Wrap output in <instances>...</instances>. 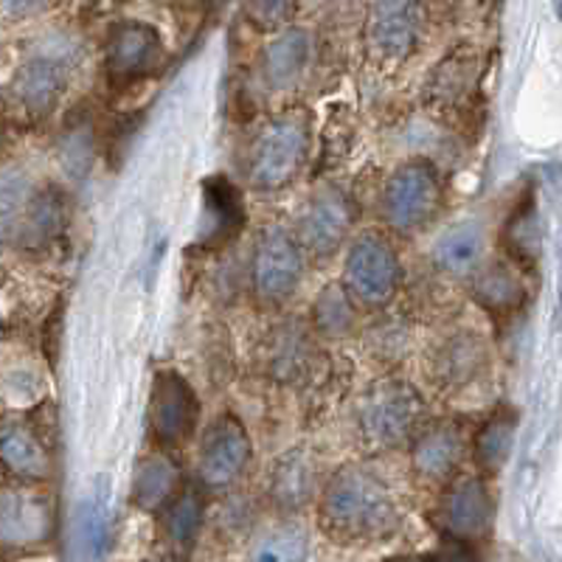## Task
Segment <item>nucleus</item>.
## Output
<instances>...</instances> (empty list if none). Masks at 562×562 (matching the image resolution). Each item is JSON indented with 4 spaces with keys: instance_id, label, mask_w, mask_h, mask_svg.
<instances>
[{
    "instance_id": "nucleus-15",
    "label": "nucleus",
    "mask_w": 562,
    "mask_h": 562,
    "mask_svg": "<svg viewBox=\"0 0 562 562\" xmlns=\"http://www.w3.org/2000/svg\"><path fill=\"white\" fill-rule=\"evenodd\" d=\"M490 369V344L473 329L450 333L430 349L428 378L445 394H459Z\"/></svg>"
},
{
    "instance_id": "nucleus-20",
    "label": "nucleus",
    "mask_w": 562,
    "mask_h": 562,
    "mask_svg": "<svg viewBox=\"0 0 562 562\" xmlns=\"http://www.w3.org/2000/svg\"><path fill=\"white\" fill-rule=\"evenodd\" d=\"M321 464L307 448H290L273 461L268 475V498L284 515L307 509L321 492Z\"/></svg>"
},
{
    "instance_id": "nucleus-12",
    "label": "nucleus",
    "mask_w": 562,
    "mask_h": 562,
    "mask_svg": "<svg viewBox=\"0 0 562 562\" xmlns=\"http://www.w3.org/2000/svg\"><path fill=\"white\" fill-rule=\"evenodd\" d=\"M355 220H358V211H355L349 194L338 186H321L299 211L293 237L304 256L310 254L326 259V256L338 254L340 245L349 243Z\"/></svg>"
},
{
    "instance_id": "nucleus-21",
    "label": "nucleus",
    "mask_w": 562,
    "mask_h": 562,
    "mask_svg": "<svg viewBox=\"0 0 562 562\" xmlns=\"http://www.w3.org/2000/svg\"><path fill=\"white\" fill-rule=\"evenodd\" d=\"M315 40L313 32L301 26H288L284 32L273 34L270 43L259 54V77L268 90H290L307 77L313 65Z\"/></svg>"
},
{
    "instance_id": "nucleus-18",
    "label": "nucleus",
    "mask_w": 562,
    "mask_h": 562,
    "mask_svg": "<svg viewBox=\"0 0 562 562\" xmlns=\"http://www.w3.org/2000/svg\"><path fill=\"white\" fill-rule=\"evenodd\" d=\"M65 85H68V65L59 57L40 54L20 65L9 82V97H12L14 108L26 113L29 119H45L57 110Z\"/></svg>"
},
{
    "instance_id": "nucleus-3",
    "label": "nucleus",
    "mask_w": 562,
    "mask_h": 562,
    "mask_svg": "<svg viewBox=\"0 0 562 562\" xmlns=\"http://www.w3.org/2000/svg\"><path fill=\"white\" fill-rule=\"evenodd\" d=\"M313 119L304 108H290L256 130L245 149L243 178L254 192L288 189L310 160Z\"/></svg>"
},
{
    "instance_id": "nucleus-2",
    "label": "nucleus",
    "mask_w": 562,
    "mask_h": 562,
    "mask_svg": "<svg viewBox=\"0 0 562 562\" xmlns=\"http://www.w3.org/2000/svg\"><path fill=\"white\" fill-rule=\"evenodd\" d=\"M355 430L374 453L411 445L428 422V400L411 380L385 374L371 380L355 400Z\"/></svg>"
},
{
    "instance_id": "nucleus-31",
    "label": "nucleus",
    "mask_w": 562,
    "mask_h": 562,
    "mask_svg": "<svg viewBox=\"0 0 562 562\" xmlns=\"http://www.w3.org/2000/svg\"><path fill=\"white\" fill-rule=\"evenodd\" d=\"M310 535L301 524H279L250 543L248 562H307Z\"/></svg>"
},
{
    "instance_id": "nucleus-11",
    "label": "nucleus",
    "mask_w": 562,
    "mask_h": 562,
    "mask_svg": "<svg viewBox=\"0 0 562 562\" xmlns=\"http://www.w3.org/2000/svg\"><path fill=\"white\" fill-rule=\"evenodd\" d=\"M425 37V9L419 3H371L366 9L363 45L371 63L400 65L419 52Z\"/></svg>"
},
{
    "instance_id": "nucleus-23",
    "label": "nucleus",
    "mask_w": 562,
    "mask_h": 562,
    "mask_svg": "<svg viewBox=\"0 0 562 562\" xmlns=\"http://www.w3.org/2000/svg\"><path fill=\"white\" fill-rule=\"evenodd\" d=\"M430 262L441 276L470 279L486 262V231L475 220L448 225L430 248Z\"/></svg>"
},
{
    "instance_id": "nucleus-7",
    "label": "nucleus",
    "mask_w": 562,
    "mask_h": 562,
    "mask_svg": "<svg viewBox=\"0 0 562 562\" xmlns=\"http://www.w3.org/2000/svg\"><path fill=\"white\" fill-rule=\"evenodd\" d=\"M254 441L243 419L234 414H220L205 425L198 445V484L203 492H228L245 479Z\"/></svg>"
},
{
    "instance_id": "nucleus-13",
    "label": "nucleus",
    "mask_w": 562,
    "mask_h": 562,
    "mask_svg": "<svg viewBox=\"0 0 562 562\" xmlns=\"http://www.w3.org/2000/svg\"><path fill=\"white\" fill-rule=\"evenodd\" d=\"M167 59V45L158 29L144 20L115 23L104 43V65L113 82L133 85L153 77Z\"/></svg>"
},
{
    "instance_id": "nucleus-36",
    "label": "nucleus",
    "mask_w": 562,
    "mask_h": 562,
    "mask_svg": "<svg viewBox=\"0 0 562 562\" xmlns=\"http://www.w3.org/2000/svg\"><path fill=\"white\" fill-rule=\"evenodd\" d=\"M0 144H3V124H0Z\"/></svg>"
},
{
    "instance_id": "nucleus-5",
    "label": "nucleus",
    "mask_w": 562,
    "mask_h": 562,
    "mask_svg": "<svg viewBox=\"0 0 562 562\" xmlns=\"http://www.w3.org/2000/svg\"><path fill=\"white\" fill-rule=\"evenodd\" d=\"M346 293L360 310H385L403 288V262L394 243L380 231H363L344 256Z\"/></svg>"
},
{
    "instance_id": "nucleus-8",
    "label": "nucleus",
    "mask_w": 562,
    "mask_h": 562,
    "mask_svg": "<svg viewBox=\"0 0 562 562\" xmlns=\"http://www.w3.org/2000/svg\"><path fill=\"white\" fill-rule=\"evenodd\" d=\"M304 262L307 256L295 243L293 231L270 225L259 234L250 256V288L256 301L265 307H281L288 304L301 288L304 279Z\"/></svg>"
},
{
    "instance_id": "nucleus-19",
    "label": "nucleus",
    "mask_w": 562,
    "mask_h": 562,
    "mask_svg": "<svg viewBox=\"0 0 562 562\" xmlns=\"http://www.w3.org/2000/svg\"><path fill=\"white\" fill-rule=\"evenodd\" d=\"M479 52L470 45H459L445 54L425 79V102L441 113L464 110L479 90Z\"/></svg>"
},
{
    "instance_id": "nucleus-17",
    "label": "nucleus",
    "mask_w": 562,
    "mask_h": 562,
    "mask_svg": "<svg viewBox=\"0 0 562 562\" xmlns=\"http://www.w3.org/2000/svg\"><path fill=\"white\" fill-rule=\"evenodd\" d=\"M321 346L307 321H284L270 333L265 363L268 374L281 385L307 383L318 369Z\"/></svg>"
},
{
    "instance_id": "nucleus-26",
    "label": "nucleus",
    "mask_w": 562,
    "mask_h": 562,
    "mask_svg": "<svg viewBox=\"0 0 562 562\" xmlns=\"http://www.w3.org/2000/svg\"><path fill=\"white\" fill-rule=\"evenodd\" d=\"M515 434H518V414L509 405L492 411L473 430L470 453H473V461L481 473H498L501 467L506 464L512 448H515Z\"/></svg>"
},
{
    "instance_id": "nucleus-27",
    "label": "nucleus",
    "mask_w": 562,
    "mask_h": 562,
    "mask_svg": "<svg viewBox=\"0 0 562 562\" xmlns=\"http://www.w3.org/2000/svg\"><path fill=\"white\" fill-rule=\"evenodd\" d=\"M470 295L490 313H515L524 304V279L509 262H484L470 276Z\"/></svg>"
},
{
    "instance_id": "nucleus-29",
    "label": "nucleus",
    "mask_w": 562,
    "mask_h": 562,
    "mask_svg": "<svg viewBox=\"0 0 562 562\" xmlns=\"http://www.w3.org/2000/svg\"><path fill=\"white\" fill-rule=\"evenodd\" d=\"M205 524V498L200 486H183L178 498L160 512V531L169 549L189 551Z\"/></svg>"
},
{
    "instance_id": "nucleus-9",
    "label": "nucleus",
    "mask_w": 562,
    "mask_h": 562,
    "mask_svg": "<svg viewBox=\"0 0 562 562\" xmlns=\"http://www.w3.org/2000/svg\"><path fill=\"white\" fill-rule=\"evenodd\" d=\"M495 518V501L481 475H459L439 492L430 524L445 540L470 543L490 535Z\"/></svg>"
},
{
    "instance_id": "nucleus-1",
    "label": "nucleus",
    "mask_w": 562,
    "mask_h": 562,
    "mask_svg": "<svg viewBox=\"0 0 562 562\" xmlns=\"http://www.w3.org/2000/svg\"><path fill=\"white\" fill-rule=\"evenodd\" d=\"M318 526L333 543L349 549L380 546L396 535L403 512L394 486L366 464L338 467L318 492Z\"/></svg>"
},
{
    "instance_id": "nucleus-22",
    "label": "nucleus",
    "mask_w": 562,
    "mask_h": 562,
    "mask_svg": "<svg viewBox=\"0 0 562 562\" xmlns=\"http://www.w3.org/2000/svg\"><path fill=\"white\" fill-rule=\"evenodd\" d=\"M203 203H200L198 243L203 248H220L237 239L245 225V203L237 186L214 175L203 183Z\"/></svg>"
},
{
    "instance_id": "nucleus-6",
    "label": "nucleus",
    "mask_w": 562,
    "mask_h": 562,
    "mask_svg": "<svg viewBox=\"0 0 562 562\" xmlns=\"http://www.w3.org/2000/svg\"><path fill=\"white\" fill-rule=\"evenodd\" d=\"M57 504L40 484H0V554H29L54 540Z\"/></svg>"
},
{
    "instance_id": "nucleus-33",
    "label": "nucleus",
    "mask_w": 562,
    "mask_h": 562,
    "mask_svg": "<svg viewBox=\"0 0 562 562\" xmlns=\"http://www.w3.org/2000/svg\"><path fill=\"white\" fill-rule=\"evenodd\" d=\"M369 346L371 355L378 360H389V358H400L408 346V333H405L400 324H378L369 329Z\"/></svg>"
},
{
    "instance_id": "nucleus-32",
    "label": "nucleus",
    "mask_w": 562,
    "mask_h": 562,
    "mask_svg": "<svg viewBox=\"0 0 562 562\" xmlns=\"http://www.w3.org/2000/svg\"><path fill=\"white\" fill-rule=\"evenodd\" d=\"M245 14H248V23H254L259 32L279 34L293 23L299 7L288 0H268V3H248Z\"/></svg>"
},
{
    "instance_id": "nucleus-10",
    "label": "nucleus",
    "mask_w": 562,
    "mask_h": 562,
    "mask_svg": "<svg viewBox=\"0 0 562 562\" xmlns=\"http://www.w3.org/2000/svg\"><path fill=\"white\" fill-rule=\"evenodd\" d=\"M149 434L164 450L186 445L200 428V396L180 371L164 369L153 378L147 405Z\"/></svg>"
},
{
    "instance_id": "nucleus-25",
    "label": "nucleus",
    "mask_w": 562,
    "mask_h": 562,
    "mask_svg": "<svg viewBox=\"0 0 562 562\" xmlns=\"http://www.w3.org/2000/svg\"><path fill=\"white\" fill-rule=\"evenodd\" d=\"M65 217H68V205H65V194L54 186H43L34 189L32 200H29L26 217L20 225L18 248L40 250L48 248L54 239L63 234Z\"/></svg>"
},
{
    "instance_id": "nucleus-16",
    "label": "nucleus",
    "mask_w": 562,
    "mask_h": 562,
    "mask_svg": "<svg viewBox=\"0 0 562 562\" xmlns=\"http://www.w3.org/2000/svg\"><path fill=\"white\" fill-rule=\"evenodd\" d=\"M52 450L23 416H0V470L18 484H40L52 479Z\"/></svg>"
},
{
    "instance_id": "nucleus-28",
    "label": "nucleus",
    "mask_w": 562,
    "mask_h": 562,
    "mask_svg": "<svg viewBox=\"0 0 562 562\" xmlns=\"http://www.w3.org/2000/svg\"><path fill=\"white\" fill-rule=\"evenodd\" d=\"M307 324L315 338H349V335L358 333L360 307L351 301V295L346 293L340 281H329L313 299Z\"/></svg>"
},
{
    "instance_id": "nucleus-30",
    "label": "nucleus",
    "mask_w": 562,
    "mask_h": 562,
    "mask_svg": "<svg viewBox=\"0 0 562 562\" xmlns=\"http://www.w3.org/2000/svg\"><path fill=\"white\" fill-rule=\"evenodd\" d=\"M34 180L26 169H0V250L18 245L20 225L26 217L29 200L34 194Z\"/></svg>"
},
{
    "instance_id": "nucleus-24",
    "label": "nucleus",
    "mask_w": 562,
    "mask_h": 562,
    "mask_svg": "<svg viewBox=\"0 0 562 562\" xmlns=\"http://www.w3.org/2000/svg\"><path fill=\"white\" fill-rule=\"evenodd\" d=\"M183 486V470L175 461V456H169L167 450H155V453H147L135 464L133 484H130V501L140 512L160 515V512L178 498V492Z\"/></svg>"
},
{
    "instance_id": "nucleus-4",
    "label": "nucleus",
    "mask_w": 562,
    "mask_h": 562,
    "mask_svg": "<svg viewBox=\"0 0 562 562\" xmlns=\"http://www.w3.org/2000/svg\"><path fill=\"white\" fill-rule=\"evenodd\" d=\"M441 203H445V183L434 160L408 158L385 180L383 194H380V214L389 231L400 237H414L428 228L430 220L439 214Z\"/></svg>"
},
{
    "instance_id": "nucleus-14",
    "label": "nucleus",
    "mask_w": 562,
    "mask_h": 562,
    "mask_svg": "<svg viewBox=\"0 0 562 562\" xmlns=\"http://www.w3.org/2000/svg\"><path fill=\"white\" fill-rule=\"evenodd\" d=\"M470 453V436L456 419L425 422L411 439V470L422 484H450Z\"/></svg>"
},
{
    "instance_id": "nucleus-35",
    "label": "nucleus",
    "mask_w": 562,
    "mask_h": 562,
    "mask_svg": "<svg viewBox=\"0 0 562 562\" xmlns=\"http://www.w3.org/2000/svg\"><path fill=\"white\" fill-rule=\"evenodd\" d=\"M428 562H481V554L475 551V546L470 543H456V540H445L434 554L428 557Z\"/></svg>"
},
{
    "instance_id": "nucleus-34",
    "label": "nucleus",
    "mask_w": 562,
    "mask_h": 562,
    "mask_svg": "<svg viewBox=\"0 0 562 562\" xmlns=\"http://www.w3.org/2000/svg\"><path fill=\"white\" fill-rule=\"evenodd\" d=\"M509 243L515 256L520 259H529V256H537V248H540V237H537V214L535 209L520 211L518 217L509 223Z\"/></svg>"
}]
</instances>
